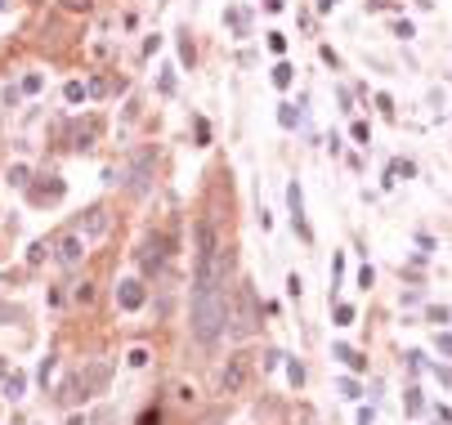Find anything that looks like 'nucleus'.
<instances>
[{
	"label": "nucleus",
	"mask_w": 452,
	"mask_h": 425,
	"mask_svg": "<svg viewBox=\"0 0 452 425\" xmlns=\"http://www.w3.org/2000/svg\"><path fill=\"white\" fill-rule=\"evenodd\" d=\"M63 99H67V103H81V99H85V85H81V81H67V85H63Z\"/></svg>",
	"instance_id": "20"
},
{
	"label": "nucleus",
	"mask_w": 452,
	"mask_h": 425,
	"mask_svg": "<svg viewBox=\"0 0 452 425\" xmlns=\"http://www.w3.org/2000/svg\"><path fill=\"white\" fill-rule=\"evenodd\" d=\"M77 300H81V305H90V300H94V287H90V282L77 287Z\"/></svg>",
	"instance_id": "31"
},
{
	"label": "nucleus",
	"mask_w": 452,
	"mask_h": 425,
	"mask_svg": "<svg viewBox=\"0 0 452 425\" xmlns=\"http://www.w3.org/2000/svg\"><path fill=\"white\" fill-rule=\"evenodd\" d=\"M242 381H247V358L233 354V362L224 367V390H228V394H238V390H242Z\"/></svg>",
	"instance_id": "9"
},
{
	"label": "nucleus",
	"mask_w": 452,
	"mask_h": 425,
	"mask_svg": "<svg viewBox=\"0 0 452 425\" xmlns=\"http://www.w3.org/2000/svg\"><path fill=\"white\" fill-rule=\"evenodd\" d=\"M287 202H291V215H296V228L304 237H309V224H304V192H300V184H287Z\"/></svg>",
	"instance_id": "10"
},
{
	"label": "nucleus",
	"mask_w": 452,
	"mask_h": 425,
	"mask_svg": "<svg viewBox=\"0 0 452 425\" xmlns=\"http://www.w3.org/2000/svg\"><path fill=\"white\" fill-rule=\"evenodd\" d=\"M94 139H99V121H72L67 126V148H77V152H85V148H94Z\"/></svg>",
	"instance_id": "7"
},
{
	"label": "nucleus",
	"mask_w": 452,
	"mask_h": 425,
	"mask_svg": "<svg viewBox=\"0 0 452 425\" xmlns=\"http://www.w3.org/2000/svg\"><path fill=\"white\" fill-rule=\"evenodd\" d=\"M153 175H157V148H139L126 166V188L134 197H143V192L153 188Z\"/></svg>",
	"instance_id": "3"
},
{
	"label": "nucleus",
	"mask_w": 452,
	"mask_h": 425,
	"mask_svg": "<svg viewBox=\"0 0 452 425\" xmlns=\"http://www.w3.org/2000/svg\"><path fill=\"white\" fill-rule=\"evenodd\" d=\"M22 394H27V372H9L5 376V398H9V403H18Z\"/></svg>",
	"instance_id": "12"
},
{
	"label": "nucleus",
	"mask_w": 452,
	"mask_h": 425,
	"mask_svg": "<svg viewBox=\"0 0 452 425\" xmlns=\"http://www.w3.org/2000/svg\"><path fill=\"white\" fill-rule=\"evenodd\" d=\"M157 421H162L157 412H143V421H139V425H157Z\"/></svg>",
	"instance_id": "32"
},
{
	"label": "nucleus",
	"mask_w": 452,
	"mask_h": 425,
	"mask_svg": "<svg viewBox=\"0 0 452 425\" xmlns=\"http://www.w3.org/2000/svg\"><path fill=\"white\" fill-rule=\"evenodd\" d=\"M179 58H184V67H193V41H188V32H179Z\"/></svg>",
	"instance_id": "21"
},
{
	"label": "nucleus",
	"mask_w": 452,
	"mask_h": 425,
	"mask_svg": "<svg viewBox=\"0 0 452 425\" xmlns=\"http://www.w3.org/2000/svg\"><path fill=\"white\" fill-rule=\"evenodd\" d=\"M255 327H260V305H255L251 282H242L238 296H233V309H228V336L247 340V336H255Z\"/></svg>",
	"instance_id": "2"
},
{
	"label": "nucleus",
	"mask_w": 452,
	"mask_h": 425,
	"mask_svg": "<svg viewBox=\"0 0 452 425\" xmlns=\"http://www.w3.org/2000/svg\"><path fill=\"white\" fill-rule=\"evenodd\" d=\"M269 50L283 54V50H287V36H283V32H269Z\"/></svg>",
	"instance_id": "25"
},
{
	"label": "nucleus",
	"mask_w": 452,
	"mask_h": 425,
	"mask_svg": "<svg viewBox=\"0 0 452 425\" xmlns=\"http://www.w3.org/2000/svg\"><path fill=\"white\" fill-rule=\"evenodd\" d=\"M85 94H94V99H103V94H112V81H108V77H94L90 85H85Z\"/></svg>",
	"instance_id": "18"
},
{
	"label": "nucleus",
	"mask_w": 452,
	"mask_h": 425,
	"mask_svg": "<svg viewBox=\"0 0 452 425\" xmlns=\"http://www.w3.org/2000/svg\"><path fill=\"white\" fill-rule=\"evenodd\" d=\"M126 362H130V367H143V362H148V349H130Z\"/></svg>",
	"instance_id": "26"
},
{
	"label": "nucleus",
	"mask_w": 452,
	"mask_h": 425,
	"mask_svg": "<svg viewBox=\"0 0 452 425\" xmlns=\"http://www.w3.org/2000/svg\"><path fill=\"white\" fill-rule=\"evenodd\" d=\"M77 381H81L85 398H90V394H103L108 381H112V362H85V367L77 372Z\"/></svg>",
	"instance_id": "4"
},
{
	"label": "nucleus",
	"mask_w": 452,
	"mask_h": 425,
	"mask_svg": "<svg viewBox=\"0 0 452 425\" xmlns=\"http://www.w3.org/2000/svg\"><path fill=\"white\" fill-rule=\"evenodd\" d=\"M50 372H54V354H45V362H41V385H50Z\"/></svg>",
	"instance_id": "29"
},
{
	"label": "nucleus",
	"mask_w": 452,
	"mask_h": 425,
	"mask_svg": "<svg viewBox=\"0 0 452 425\" xmlns=\"http://www.w3.org/2000/svg\"><path fill=\"white\" fill-rule=\"evenodd\" d=\"M224 22H228V27H233L238 36H247V32H251V18L242 14V9H228V14H224Z\"/></svg>",
	"instance_id": "16"
},
{
	"label": "nucleus",
	"mask_w": 452,
	"mask_h": 425,
	"mask_svg": "<svg viewBox=\"0 0 452 425\" xmlns=\"http://www.w3.org/2000/svg\"><path fill=\"white\" fill-rule=\"evenodd\" d=\"M403 407H408V417H417V412L425 407V398H421V390H408V394H403Z\"/></svg>",
	"instance_id": "19"
},
{
	"label": "nucleus",
	"mask_w": 452,
	"mask_h": 425,
	"mask_svg": "<svg viewBox=\"0 0 452 425\" xmlns=\"http://www.w3.org/2000/svg\"><path fill=\"white\" fill-rule=\"evenodd\" d=\"M67 192V184L58 175H50V184H41V188H32V202H58Z\"/></svg>",
	"instance_id": "11"
},
{
	"label": "nucleus",
	"mask_w": 452,
	"mask_h": 425,
	"mask_svg": "<svg viewBox=\"0 0 452 425\" xmlns=\"http://www.w3.org/2000/svg\"><path fill=\"white\" fill-rule=\"evenodd\" d=\"M224 327H228L224 287H193V336H198L202 345H215Z\"/></svg>",
	"instance_id": "1"
},
{
	"label": "nucleus",
	"mask_w": 452,
	"mask_h": 425,
	"mask_svg": "<svg viewBox=\"0 0 452 425\" xmlns=\"http://www.w3.org/2000/svg\"><path fill=\"white\" fill-rule=\"evenodd\" d=\"M434 345H439V354H444V358H452V336H444V332H439V340H434Z\"/></svg>",
	"instance_id": "30"
},
{
	"label": "nucleus",
	"mask_w": 452,
	"mask_h": 425,
	"mask_svg": "<svg viewBox=\"0 0 452 425\" xmlns=\"http://www.w3.org/2000/svg\"><path fill=\"white\" fill-rule=\"evenodd\" d=\"M291 81H296V67H291V63H278V67H273V85H278V90H287Z\"/></svg>",
	"instance_id": "17"
},
{
	"label": "nucleus",
	"mask_w": 452,
	"mask_h": 425,
	"mask_svg": "<svg viewBox=\"0 0 452 425\" xmlns=\"http://www.w3.org/2000/svg\"><path fill=\"white\" fill-rule=\"evenodd\" d=\"M0 9H5V0H0Z\"/></svg>",
	"instance_id": "33"
},
{
	"label": "nucleus",
	"mask_w": 452,
	"mask_h": 425,
	"mask_svg": "<svg viewBox=\"0 0 452 425\" xmlns=\"http://www.w3.org/2000/svg\"><path fill=\"white\" fill-rule=\"evenodd\" d=\"M336 358L345 362V367H354V372H363V367H368V358H363L359 349H349V345H336Z\"/></svg>",
	"instance_id": "14"
},
{
	"label": "nucleus",
	"mask_w": 452,
	"mask_h": 425,
	"mask_svg": "<svg viewBox=\"0 0 452 425\" xmlns=\"http://www.w3.org/2000/svg\"><path fill=\"white\" fill-rule=\"evenodd\" d=\"M54 260L63 264V269H77V264L85 260V242H81V233H67V237H58V247H54Z\"/></svg>",
	"instance_id": "6"
},
{
	"label": "nucleus",
	"mask_w": 452,
	"mask_h": 425,
	"mask_svg": "<svg viewBox=\"0 0 452 425\" xmlns=\"http://www.w3.org/2000/svg\"><path fill=\"white\" fill-rule=\"evenodd\" d=\"M108 228H112L108 206H90V211H81V220H77V233H85V237H103Z\"/></svg>",
	"instance_id": "5"
},
{
	"label": "nucleus",
	"mask_w": 452,
	"mask_h": 425,
	"mask_svg": "<svg viewBox=\"0 0 452 425\" xmlns=\"http://www.w3.org/2000/svg\"><path fill=\"white\" fill-rule=\"evenodd\" d=\"M336 322L349 327V322H354V309H349V305H336Z\"/></svg>",
	"instance_id": "28"
},
{
	"label": "nucleus",
	"mask_w": 452,
	"mask_h": 425,
	"mask_svg": "<svg viewBox=\"0 0 452 425\" xmlns=\"http://www.w3.org/2000/svg\"><path fill=\"white\" fill-rule=\"evenodd\" d=\"M90 5H94V0H63L67 14H90Z\"/></svg>",
	"instance_id": "24"
},
{
	"label": "nucleus",
	"mask_w": 452,
	"mask_h": 425,
	"mask_svg": "<svg viewBox=\"0 0 452 425\" xmlns=\"http://www.w3.org/2000/svg\"><path fill=\"white\" fill-rule=\"evenodd\" d=\"M287 376H291V385H304V367H300V362H287Z\"/></svg>",
	"instance_id": "27"
},
{
	"label": "nucleus",
	"mask_w": 452,
	"mask_h": 425,
	"mask_svg": "<svg viewBox=\"0 0 452 425\" xmlns=\"http://www.w3.org/2000/svg\"><path fill=\"white\" fill-rule=\"evenodd\" d=\"M81 398H85V394H81V381H77V376H72V381L63 385V394H58V403H63V407H77Z\"/></svg>",
	"instance_id": "15"
},
{
	"label": "nucleus",
	"mask_w": 452,
	"mask_h": 425,
	"mask_svg": "<svg viewBox=\"0 0 452 425\" xmlns=\"http://www.w3.org/2000/svg\"><path fill=\"white\" fill-rule=\"evenodd\" d=\"M5 179H9V188H27V184H32V170L22 166V162H14V166L5 170Z\"/></svg>",
	"instance_id": "13"
},
{
	"label": "nucleus",
	"mask_w": 452,
	"mask_h": 425,
	"mask_svg": "<svg viewBox=\"0 0 452 425\" xmlns=\"http://www.w3.org/2000/svg\"><path fill=\"white\" fill-rule=\"evenodd\" d=\"M143 300H148V296H143V282H139V277H126V282L117 287V305L126 309V313L143 309Z\"/></svg>",
	"instance_id": "8"
},
{
	"label": "nucleus",
	"mask_w": 452,
	"mask_h": 425,
	"mask_svg": "<svg viewBox=\"0 0 452 425\" xmlns=\"http://www.w3.org/2000/svg\"><path fill=\"white\" fill-rule=\"evenodd\" d=\"M41 85H45V77H41V72H27V77H22V90H27V94H36Z\"/></svg>",
	"instance_id": "22"
},
{
	"label": "nucleus",
	"mask_w": 452,
	"mask_h": 425,
	"mask_svg": "<svg viewBox=\"0 0 452 425\" xmlns=\"http://www.w3.org/2000/svg\"><path fill=\"white\" fill-rule=\"evenodd\" d=\"M278 121H283L287 130H296V121H300V117H296V107H291V103H283V112H278Z\"/></svg>",
	"instance_id": "23"
}]
</instances>
